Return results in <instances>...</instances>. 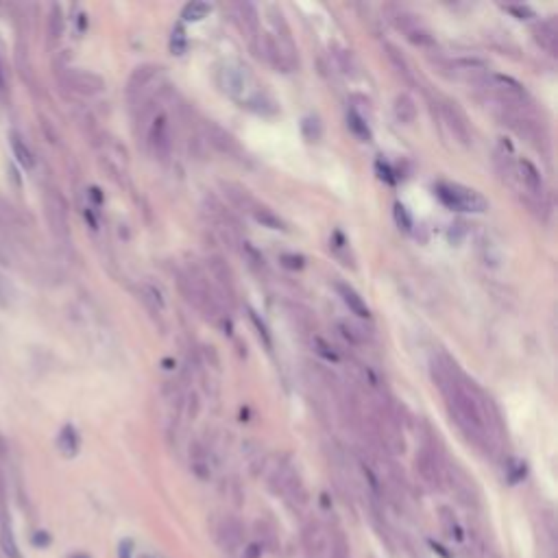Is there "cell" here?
Segmentation results:
<instances>
[{"label":"cell","instance_id":"6da1fadb","mask_svg":"<svg viewBox=\"0 0 558 558\" xmlns=\"http://www.w3.org/2000/svg\"><path fill=\"white\" fill-rule=\"evenodd\" d=\"M216 79H219L221 90L225 94H230L232 98H236L238 103H243V107L256 109L260 113L275 111V103L271 100V96L256 83L251 70L243 61L223 63L216 72Z\"/></svg>","mask_w":558,"mask_h":558},{"label":"cell","instance_id":"7a4b0ae2","mask_svg":"<svg viewBox=\"0 0 558 558\" xmlns=\"http://www.w3.org/2000/svg\"><path fill=\"white\" fill-rule=\"evenodd\" d=\"M179 286L183 290L186 299L192 303L199 312L205 314L208 319H214V316L219 314L221 301H219L216 293H214L210 279L201 266H197V264L188 266V271L179 275Z\"/></svg>","mask_w":558,"mask_h":558},{"label":"cell","instance_id":"3957f363","mask_svg":"<svg viewBox=\"0 0 558 558\" xmlns=\"http://www.w3.org/2000/svg\"><path fill=\"white\" fill-rule=\"evenodd\" d=\"M434 192L443 205H447L449 210H460V212H484L489 210V201L482 197L480 192L471 188H465L460 183H447L440 181L436 183Z\"/></svg>","mask_w":558,"mask_h":558},{"label":"cell","instance_id":"277c9868","mask_svg":"<svg viewBox=\"0 0 558 558\" xmlns=\"http://www.w3.org/2000/svg\"><path fill=\"white\" fill-rule=\"evenodd\" d=\"M210 284L214 288V293L216 297H223V299H234V275L230 271V266L227 262L219 256H212L208 260V271H205Z\"/></svg>","mask_w":558,"mask_h":558},{"label":"cell","instance_id":"5b68a950","mask_svg":"<svg viewBox=\"0 0 558 558\" xmlns=\"http://www.w3.org/2000/svg\"><path fill=\"white\" fill-rule=\"evenodd\" d=\"M148 144L153 148V153L166 161L170 157L172 150V133H170V124L166 120L164 113H157V116L148 122Z\"/></svg>","mask_w":558,"mask_h":558},{"label":"cell","instance_id":"8992f818","mask_svg":"<svg viewBox=\"0 0 558 558\" xmlns=\"http://www.w3.org/2000/svg\"><path fill=\"white\" fill-rule=\"evenodd\" d=\"M416 471L418 476L423 478V482L427 487H440L443 482V465H440V458L438 454L432 445H423V449L416 454Z\"/></svg>","mask_w":558,"mask_h":558},{"label":"cell","instance_id":"52a82bcc","mask_svg":"<svg viewBox=\"0 0 558 558\" xmlns=\"http://www.w3.org/2000/svg\"><path fill=\"white\" fill-rule=\"evenodd\" d=\"M447 70L451 77L456 79H465V81H476V83H484V79L489 77V63L482 59H473V57H460L454 59L447 63Z\"/></svg>","mask_w":558,"mask_h":558},{"label":"cell","instance_id":"ba28073f","mask_svg":"<svg viewBox=\"0 0 558 558\" xmlns=\"http://www.w3.org/2000/svg\"><path fill=\"white\" fill-rule=\"evenodd\" d=\"M216 539H219V545L230 554H236L238 550H243V543H245V530L240 526L238 519L234 517H227L225 522L219 526V532H216Z\"/></svg>","mask_w":558,"mask_h":558},{"label":"cell","instance_id":"9c48e42d","mask_svg":"<svg viewBox=\"0 0 558 558\" xmlns=\"http://www.w3.org/2000/svg\"><path fill=\"white\" fill-rule=\"evenodd\" d=\"M205 131H208V142L216 150H221L223 155H227V157L243 155V148H240V144L236 142V137L230 131H225L223 126H219L216 122H208Z\"/></svg>","mask_w":558,"mask_h":558},{"label":"cell","instance_id":"30bf717a","mask_svg":"<svg viewBox=\"0 0 558 558\" xmlns=\"http://www.w3.org/2000/svg\"><path fill=\"white\" fill-rule=\"evenodd\" d=\"M234 16L236 22L240 24L243 33L249 37V42L256 46V42L260 40V14L258 9L253 7L251 3H236L234 5Z\"/></svg>","mask_w":558,"mask_h":558},{"label":"cell","instance_id":"8fae6325","mask_svg":"<svg viewBox=\"0 0 558 558\" xmlns=\"http://www.w3.org/2000/svg\"><path fill=\"white\" fill-rule=\"evenodd\" d=\"M517 181L524 186V190L532 197H543V177L539 168L528 159H519L517 161Z\"/></svg>","mask_w":558,"mask_h":558},{"label":"cell","instance_id":"7c38bea8","mask_svg":"<svg viewBox=\"0 0 558 558\" xmlns=\"http://www.w3.org/2000/svg\"><path fill=\"white\" fill-rule=\"evenodd\" d=\"M443 118H445L449 131L454 133V137L458 140L460 144H469V124H467V118L465 113L460 111L458 103H445L443 105Z\"/></svg>","mask_w":558,"mask_h":558},{"label":"cell","instance_id":"4fadbf2b","mask_svg":"<svg viewBox=\"0 0 558 558\" xmlns=\"http://www.w3.org/2000/svg\"><path fill=\"white\" fill-rule=\"evenodd\" d=\"M70 83L74 90H79L81 94H98L105 87L103 79H100L98 74L85 72V70H74L70 74Z\"/></svg>","mask_w":558,"mask_h":558},{"label":"cell","instance_id":"5bb4252c","mask_svg":"<svg viewBox=\"0 0 558 558\" xmlns=\"http://www.w3.org/2000/svg\"><path fill=\"white\" fill-rule=\"evenodd\" d=\"M447 478L451 482V487L458 493V498L465 502V504H473L476 502V489L471 484V480H469L458 467H454L447 471Z\"/></svg>","mask_w":558,"mask_h":558},{"label":"cell","instance_id":"9a60e30c","mask_svg":"<svg viewBox=\"0 0 558 558\" xmlns=\"http://www.w3.org/2000/svg\"><path fill=\"white\" fill-rule=\"evenodd\" d=\"M336 290H338V295H340V299L345 301V306L353 312V314H358L360 319H369V308H366V303L362 301V297L356 293V290H353L351 286H347V284H336Z\"/></svg>","mask_w":558,"mask_h":558},{"label":"cell","instance_id":"2e32d148","mask_svg":"<svg viewBox=\"0 0 558 558\" xmlns=\"http://www.w3.org/2000/svg\"><path fill=\"white\" fill-rule=\"evenodd\" d=\"M303 543H306V548L310 554H316L319 556L325 548H327V535H325V530L321 524H308L306 530H303Z\"/></svg>","mask_w":558,"mask_h":558},{"label":"cell","instance_id":"e0dca14e","mask_svg":"<svg viewBox=\"0 0 558 558\" xmlns=\"http://www.w3.org/2000/svg\"><path fill=\"white\" fill-rule=\"evenodd\" d=\"M190 465H192V471L199 478H210V451L205 445L194 443V445L190 447Z\"/></svg>","mask_w":558,"mask_h":558},{"label":"cell","instance_id":"ac0fdd59","mask_svg":"<svg viewBox=\"0 0 558 558\" xmlns=\"http://www.w3.org/2000/svg\"><path fill=\"white\" fill-rule=\"evenodd\" d=\"M392 111H395V118L401 124H412L416 120V105H414V100L408 94H401V96L395 98Z\"/></svg>","mask_w":558,"mask_h":558},{"label":"cell","instance_id":"d6986e66","mask_svg":"<svg viewBox=\"0 0 558 558\" xmlns=\"http://www.w3.org/2000/svg\"><path fill=\"white\" fill-rule=\"evenodd\" d=\"M225 192H227V197H230V201L234 203V205L240 208V210L251 212L253 208H256V203H253V199H251V194H249V190L243 188V186L225 183Z\"/></svg>","mask_w":558,"mask_h":558},{"label":"cell","instance_id":"ffe728a7","mask_svg":"<svg viewBox=\"0 0 558 558\" xmlns=\"http://www.w3.org/2000/svg\"><path fill=\"white\" fill-rule=\"evenodd\" d=\"M537 42L548 50V53L556 55V42H558V31L554 22H543L537 29Z\"/></svg>","mask_w":558,"mask_h":558},{"label":"cell","instance_id":"44dd1931","mask_svg":"<svg viewBox=\"0 0 558 558\" xmlns=\"http://www.w3.org/2000/svg\"><path fill=\"white\" fill-rule=\"evenodd\" d=\"M57 443H59V449H61L63 456H68V458L77 456V451H79V436H77V432H74V427H70V425L63 427Z\"/></svg>","mask_w":558,"mask_h":558},{"label":"cell","instance_id":"7402d4cb","mask_svg":"<svg viewBox=\"0 0 558 558\" xmlns=\"http://www.w3.org/2000/svg\"><path fill=\"white\" fill-rule=\"evenodd\" d=\"M386 50H388V61L392 63V68H395V72L399 74V77L403 79V81H412V70H410V63L405 61V57L399 53V50L395 48V46H386Z\"/></svg>","mask_w":558,"mask_h":558},{"label":"cell","instance_id":"603a6c76","mask_svg":"<svg viewBox=\"0 0 558 558\" xmlns=\"http://www.w3.org/2000/svg\"><path fill=\"white\" fill-rule=\"evenodd\" d=\"M251 214H253V219H256L262 227H269V230H282V232L286 230L284 221L279 219V216H275V214H273L271 210H266V208H253Z\"/></svg>","mask_w":558,"mask_h":558},{"label":"cell","instance_id":"cb8c5ba5","mask_svg":"<svg viewBox=\"0 0 558 558\" xmlns=\"http://www.w3.org/2000/svg\"><path fill=\"white\" fill-rule=\"evenodd\" d=\"M11 146H14V155L20 161V166L31 168L33 166V153L29 150V146L22 142V137L18 133H11Z\"/></svg>","mask_w":558,"mask_h":558},{"label":"cell","instance_id":"d4e9b609","mask_svg":"<svg viewBox=\"0 0 558 558\" xmlns=\"http://www.w3.org/2000/svg\"><path fill=\"white\" fill-rule=\"evenodd\" d=\"M440 524H443V528H445V532H447V537H449V539H456V541H462V539H465L460 524L456 522V517H454L447 509H443V511H440Z\"/></svg>","mask_w":558,"mask_h":558},{"label":"cell","instance_id":"484cf974","mask_svg":"<svg viewBox=\"0 0 558 558\" xmlns=\"http://www.w3.org/2000/svg\"><path fill=\"white\" fill-rule=\"evenodd\" d=\"M142 295H144V301H146L148 310H153L155 314H161L164 312V297L159 293V288H155L153 284H146L142 288Z\"/></svg>","mask_w":558,"mask_h":558},{"label":"cell","instance_id":"4316f807","mask_svg":"<svg viewBox=\"0 0 558 558\" xmlns=\"http://www.w3.org/2000/svg\"><path fill=\"white\" fill-rule=\"evenodd\" d=\"M210 11H212V7L208 3H190V5L183 7L181 18L188 20V22H199V20L205 18Z\"/></svg>","mask_w":558,"mask_h":558},{"label":"cell","instance_id":"83f0119b","mask_svg":"<svg viewBox=\"0 0 558 558\" xmlns=\"http://www.w3.org/2000/svg\"><path fill=\"white\" fill-rule=\"evenodd\" d=\"M347 122H349V129H351L353 133H356L358 137H362V140H371L369 124H366V120H364L362 116H358L356 111H349Z\"/></svg>","mask_w":558,"mask_h":558},{"label":"cell","instance_id":"f1b7e54d","mask_svg":"<svg viewBox=\"0 0 558 558\" xmlns=\"http://www.w3.org/2000/svg\"><path fill=\"white\" fill-rule=\"evenodd\" d=\"M329 558H351V552H349V543L347 539L336 532L334 539H332V545H329Z\"/></svg>","mask_w":558,"mask_h":558},{"label":"cell","instance_id":"f546056e","mask_svg":"<svg viewBox=\"0 0 558 558\" xmlns=\"http://www.w3.org/2000/svg\"><path fill=\"white\" fill-rule=\"evenodd\" d=\"M186 46H188V42H186V31H183V27L179 24V27H175V31H172V37H170V50L175 55H183L186 53Z\"/></svg>","mask_w":558,"mask_h":558},{"label":"cell","instance_id":"4dcf8cb0","mask_svg":"<svg viewBox=\"0 0 558 558\" xmlns=\"http://www.w3.org/2000/svg\"><path fill=\"white\" fill-rule=\"evenodd\" d=\"M405 37H408V40H410L412 44H416V46H432V44H434V37L429 35L423 27H416L414 31H410Z\"/></svg>","mask_w":558,"mask_h":558},{"label":"cell","instance_id":"1f68e13d","mask_svg":"<svg viewBox=\"0 0 558 558\" xmlns=\"http://www.w3.org/2000/svg\"><path fill=\"white\" fill-rule=\"evenodd\" d=\"M3 550H5V554L9 556V558H20V554H18V545H16V541H14V535H11V530L9 528H5L3 530Z\"/></svg>","mask_w":558,"mask_h":558},{"label":"cell","instance_id":"d6a6232c","mask_svg":"<svg viewBox=\"0 0 558 558\" xmlns=\"http://www.w3.org/2000/svg\"><path fill=\"white\" fill-rule=\"evenodd\" d=\"M338 329H340L342 338H347L351 345H362L364 342V338L356 332V327H353L351 323H338Z\"/></svg>","mask_w":558,"mask_h":558},{"label":"cell","instance_id":"836d02e7","mask_svg":"<svg viewBox=\"0 0 558 558\" xmlns=\"http://www.w3.org/2000/svg\"><path fill=\"white\" fill-rule=\"evenodd\" d=\"M395 219H397V223H399V227H403L405 232H410L412 230V219H410V214L405 212V208L403 205H395Z\"/></svg>","mask_w":558,"mask_h":558},{"label":"cell","instance_id":"e575fe53","mask_svg":"<svg viewBox=\"0 0 558 558\" xmlns=\"http://www.w3.org/2000/svg\"><path fill=\"white\" fill-rule=\"evenodd\" d=\"M282 264L288 269H303V258L301 256H282Z\"/></svg>","mask_w":558,"mask_h":558},{"label":"cell","instance_id":"d590c367","mask_svg":"<svg viewBox=\"0 0 558 558\" xmlns=\"http://www.w3.org/2000/svg\"><path fill=\"white\" fill-rule=\"evenodd\" d=\"M33 545H37V548H48L50 545V535L48 532H44V530H40V532H35V537H33Z\"/></svg>","mask_w":558,"mask_h":558},{"label":"cell","instance_id":"8d00e7d4","mask_svg":"<svg viewBox=\"0 0 558 558\" xmlns=\"http://www.w3.org/2000/svg\"><path fill=\"white\" fill-rule=\"evenodd\" d=\"M251 321H253V323H256V327L260 329V332H258V334H260V336L264 338V342H266V345H269V347H271V338H269V332H266V327H264V323H260V319H258V314H256V312H251Z\"/></svg>","mask_w":558,"mask_h":558},{"label":"cell","instance_id":"74e56055","mask_svg":"<svg viewBox=\"0 0 558 558\" xmlns=\"http://www.w3.org/2000/svg\"><path fill=\"white\" fill-rule=\"evenodd\" d=\"M118 556H120V558H131V556H133V541L124 539V541L120 543V548H118Z\"/></svg>","mask_w":558,"mask_h":558},{"label":"cell","instance_id":"f35d334b","mask_svg":"<svg viewBox=\"0 0 558 558\" xmlns=\"http://www.w3.org/2000/svg\"><path fill=\"white\" fill-rule=\"evenodd\" d=\"M316 345H319V347H321L319 351L323 353V356H325L327 360H336V353H334V351H327L329 347L325 345V342H323V340H316Z\"/></svg>","mask_w":558,"mask_h":558},{"label":"cell","instance_id":"ab89813d","mask_svg":"<svg viewBox=\"0 0 558 558\" xmlns=\"http://www.w3.org/2000/svg\"><path fill=\"white\" fill-rule=\"evenodd\" d=\"M5 299V284H3V279H0V301Z\"/></svg>","mask_w":558,"mask_h":558},{"label":"cell","instance_id":"60d3db41","mask_svg":"<svg viewBox=\"0 0 558 558\" xmlns=\"http://www.w3.org/2000/svg\"><path fill=\"white\" fill-rule=\"evenodd\" d=\"M70 558H90V556H87V554H72Z\"/></svg>","mask_w":558,"mask_h":558},{"label":"cell","instance_id":"b9f144b4","mask_svg":"<svg viewBox=\"0 0 558 558\" xmlns=\"http://www.w3.org/2000/svg\"><path fill=\"white\" fill-rule=\"evenodd\" d=\"M144 558H150V556H144Z\"/></svg>","mask_w":558,"mask_h":558}]
</instances>
